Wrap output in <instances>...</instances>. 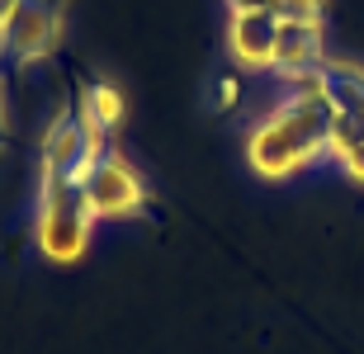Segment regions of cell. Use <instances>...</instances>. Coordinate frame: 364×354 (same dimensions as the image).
<instances>
[{"label": "cell", "instance_id": "cell-5", "mask_svg": "<svg viewBox=\"0 0 364 354\" xmlns=\"http://www.w3.org/2000/svg\"><path fill=\"white\" fill-rule=\"evenodd\" d=\"M100 156L105 151L90 147L76 109H62L48 123V133H43V179H76V184H85Z\"/></svg>", "mask_w": 364, "mask_h": 354}, {"label": "cell", "instance_id": "cell-7", "mask_svg": "<svg viewBox=\"0 0 364 354\" xmlns=\"http://www.w3.org/2000/svg\"><path fill=\"white\" fill-rule=\"evenodd\" d=\"M322 24H279V43H274V76H294V71L322 67Z\"/></svg>", "mask_w": 364, "mask_h": 354}, {"label": "cell", "instance_id": "cell-2", "mask_svg": "<svg viewBox=\"0 0 364 354\" xmlns=\"http://www.w3.org/2000/svg\"><path fill=\"white\" fill-rule=\"evenodd\" d=\"M95 208L85 199V184L76 179H43L38 184V213H33V241H38L43 260L53 265H71L90 250L95 236Z\"/></svg>", "mask_w": 364, "mask_h": 354}, {"label": "cell", "instance_id": "cell-14", "mask_svg": "<svg viewBox=\"0 0 364 354\" xmlns=\"http://www.w3.org/2000/svg\"><path fill=\"white\" fill-rule=\"evenodd\" d=\"M0 123H5V104H0Z\"/></svg>", "mask_w": 364, "mask_h": 354}, {"label": "cell", "instance_id": "cell-6", "mask_svg": "<svg viewBox=\"0 0 364 354\" xmlns=\"http://www.w3.org/2000/svg\"><path fill=\"white\" fill-rule=\"evenodd\" d=\"M274 43H279V19L270 10L228 14V52L242 71H274Z\"/></svg>", "mask_w": 364, "mask_h": 354}, {"label": "cell", "instance_id": "cell-12", "mask_svg": "<svg viewBox=\"0 0 364 354\" xmlns=\"http://www.w3.org/2000/svg\"><path fill=\"white\" fill-rule=\"evenodd\" d=\"M274 10V0H228V14H260Z\"/></svg>", "mask_w": 364, "mask_h": 354}, {"label": "cell", "instance_id": "cell-11", "mask_svg": "<svg viewBox=\"0 0 364 354\" xmlns=\"http://www.w3.org/2000/svg\"><path fill=\"white\" fill-rule=\"evenodd\" d=\"M270 14L279 24H322V0H274Z\"/></svg>", "mask_w": 364, "mask_h": 354}, {"label": "cell", "instance_id": "cell-4", "mask_svg": "<svg viewBox=\"0 0 364 354\" xmlns=\"http://www.w3.org/2000/svg\"><path fill=\"white\" fill-rule=\"evenodd\" d=\"M85 199H90L100 222H133L147 208V179H142V170L123 151L109 147L95 161L90 179H85Z\"/></svg>", "mask_w": 364, "mask_h": 354}, {"label": "cell", "instance_id": "cell-15", "mask_svg": "<svg viewBox=\"0 0 364 354\" xmlns=\"http://www.w3.org/2000/svg\"><path fill=\"white\" fill-rule=\"evenodd\" d=\"M0 10H5V0H0Z\"/></svg>", "mask_w": 364, "mask_h": 354}, {"label": "cell", "instance_id": "cell-1", "mask_svg": "<svg viewBox=\"0 0 364 354\" xmlns=\"http://www.w3.org/2000/svg\"><path fill=\"white\" fill-rule=\"evenodd\" d=\"M331 104L326 99L284 95L270 114L246 128V165L260 179H289L326 156L331 142Z\"/></svg>", "mask_w": 364, "mask_h": 354}, {"label": "cell", "instance_id": "cell-10", "mask_svg": "<svg viewBox=\"0 0 364 354\" xmlns=\"http://www.w3.org/2000/svg\"><path fill=\"white\" fill-rule=\"evenodd\" d=\"M81 99H85V109L95 114V123H100L105 133H114V128L123 123V114H128V104H123V95H119V90H114L109 81H95V85L85 90Z\"/></svg>", "mask_w": 364, "mask_h": 354}, {"label": "cell", "instance_id": "cell-3", "mask_svg": "<svg viewBox=\"0 0 364 354\" xmlns=\"http://www.w3.org/2000/svg\"><path fill=\"white\" fill-rule=\"evenodd\" d=\"M67 28V0H5L0 10V52L14 62H38L62 43Z\"/></svg>", "mask_w": 364, "mask_h": 354}, {"label": "cell", "instance_id": "cell-8", "mask_svg": "<svg viewBox=\"0 0 364 354\" xmlns=\"http://www.w3.org/2000/svg\"><path fill=\"white\" fill-rule=\"evenodd\" d=\"M326 156L346 170V179L364 184V114H331V142Z\"/></svg>", "mask_w": 364, "mask_h": 354}, {"label": "cell", "instance_id": "cell-13", "mask_svg": "<svg viewBox=\"0 0 364 354\" xmlns=\"http://www.w3.org/2000/svg\"><path fill=\"white\" fill-rule=\"evenodd\" d=\"M218 99H223V104H232V99H237V81H223V85H218Z\"/></svg>", "mask_w": 364, "mask_h": 354}, {"label": "cell", "instance_id": "cell-9", "mask_svg": "<svg viewBox=\"0 0 364 354\" xmlns=\"http://www.w3.org/2000/svg\"><path fill=\"white\" fill-rule=\"evenodd\" d=\"M322 76H326V104L336 114H364V67L355 62H322Z\"/></svg>", "mask_w": 364, "mask_h": 354}]
</instances>
